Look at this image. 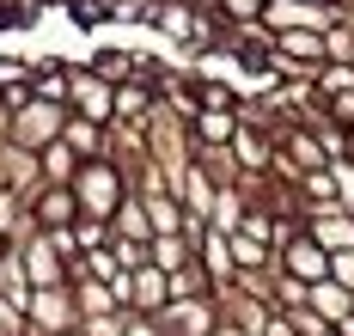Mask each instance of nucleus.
Listing matches in <instances>:
<instances>
[{
	"mask_svg": "<svg viewBox=\"0 0 354 336\" xmlns=\"http://www.w3.org/2000/svg\"><path fill=\"white\" fill-rule=\"evenodd\" d=\"M275 269L293 275V281H306V288H318V281H330V251H324L318 239L299 226L287 245H275Z\"/></svg>",
	"mask_w": 354,
	"mask_h": 336,
	"instance_id": "f257e3e1",
	"label": "nucleus"
},
{
	"mask_svg": "<svg viewBox=\"0 0 354 336\" xmlns=\"http://www.w3.org/2000/svg\"><path fill=\"white\" fill-rule=\"evenodd\" d=\"M226 312H220V299L214 294H196V299H171L165 312H159V324L171 336H214V324H220Z\"/></svg>",
	"mask_w": 354,
	"mask_h": 336,
	"instance_id": "f03ea898",
	"label": "nucleus"
},
{
	"mask_svg": "<svg viewBox=\"0 0 354 336\" xmlns=\"http://www.w3.org/2000/svg\"><path fill=\"white\" fill-rule=\"evenodd\" d=\"M306 232L318 239L330 257H336V251H354V214L348 208H312V214H306Z\"/></svg>",
	"mask_w": 354,
	"mask_h": 336,
	"instance_id": "7ed1b4c3",
	"label": "nucleus"
},
{
	"mask_svg": "<svg viewBox=\"0 0 354 336\" xmlns=\"http://www.w3.org/2000/svg\"><path fill=\"white\" fill-rule=\"evenodd\" d=\"M31 318H37V330H43V336H62L73 324V299L55 294V288H37V294H31Z\"/></svg>",
	"mask_w": 354,
	"mask_h": 336,
	"instance_id": "20e7f679",
	"label": "nucleus"
},
{
	"mask_svg": "<svg viewBox=\"0 0 354 336\" xmlns=\"http://www.w3.org/2000/svg\"><path fill=\"white\" fill-rule=\"evenodd\" d=\"M189 135H196V147H232V135H239V111H202L189 122Z\"/></svg>",
	"mask_w": 354,
	"mask_h": 336,
	"instance_id": "39448f33",
	"label": "nucleus"
},
{
	"mask_svg": "<svg viewBox=\"0 0 354 336\" xmlns=\"http://www.w3.org/2000/svg\"><path fill=\"white\" fill-rule=\"evenodd\" d=\"M306 306H312L318 318H330V324H342V318H348V312H354V294H348V288H342V281H318Z\"/></svg>",
	"mask_w": 354,
	"mask_h": 336,
	"instance_id": "423d86ee",
	"label": "nucleus"
},
{
	"mask_svg": "<svg viewBox=\"0 0 354 336\" xmlns=\"http://www.w3.org/2000/svg\"><path fill=\"white\" fill-rule=\"evenodd\" d=\"M43 178H49V184H73V178H80L73 147H43Z\"/></svg>",
	"mask_w": 354,
	"mask_h": 336,
	"instance_id": "0eeeda50",
	"label": "nucleus"
},
{
	"mask_svg": "<svg viewBox=\"0 0 354 336\" xmlns=\"http://www.w3.org/2000/svg\"><path fill=\"white\" fill-rule=\"evenodd\" d=\"M220 12H226L232 25H263V12H269V0H220Z\"/></svg>",
	"mask_w": 354,
	"mask_h": 336,
	"instance_id": "6e6552de",
	"label": "nucleus"
},
{
	"mask_svg": "<svg viewBox=\"0 0 354 336\" xmlns=\"http://www.w3.org/2000/svg\"><path fill=\"white\" fill-rule=\"evenodd\" d=\"M49 122H55V116H49L43 104H37V111H25V116H19V129H12V135H19V141H31V147H37V141L49 135Z\"/></svg>",
	"mask_w": 354,
	"mask_h": 336,
	"instance_id": "1a4fd4ad",
	"label": "nucleus"
},
{
	"mask_svg": "<svg viewBox=\"0 0 354 336\" xmlns=\"http://www.w3.org/2000/svg\"><path fill=\"white\" fill-rule=\"evenodd\" d=\"M330 171H336V202L354 214V159H330Z\"/></svg>",
	"mask_w": 354,
	"mask_h": 336,
	"instance_id": "9d476101",
	"label": "nucleus"
},
{
	"mask_svg": "<svg viewBox=\"0 0 354 336\" xmlns=\"http://www.w3.org/2000/svg\"><path fill=\"white\" fill-rule=\"evenodd\" d=\"M330 281H342L354 294V251H336V257H330Z\"/></svg>",
	"mask_w": 354,
	"mask_h": 336,
	"instance_id": "9b49d317",
	"label": "nucleus"
},
{
	"mask_svg": "<svg viewBox=\"0 0 354 336\" xmlns=\"http://www.w3.org/2000/svg\"><path fill=\"white\" fill-rule=\"evenodd\" d=\"M19 330V299H0V336Z\"/></svg>",
	"mask_w": 354,
	"mask_h": 336,
	"instance_id": "f8f14e48",
	"label": "nucleus"
}]
</instances>
